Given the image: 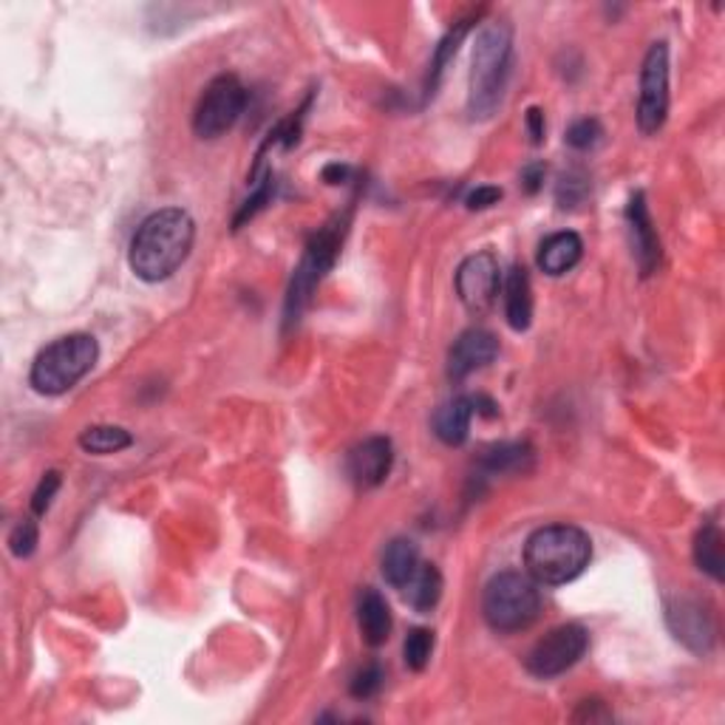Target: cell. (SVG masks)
Segmentation results:
<instances>
[{"mask_svg":"<svg viewBox=\"0 0 725 725\" xmlns=\"http://www.w3.org/2000/svg\"><path fill=\"white\" fill-rule=\"evenodd\" d=\"M193 242H196V224H193L188 210H157L134 233L128 264H131L137 278L148 284H159L188 262Z\"/></svg>","mask_w":725,"mask_h":725,"instance_id":"1","label":"cell"},{"mask_svg":"<svg viewBox=\"0 0 725 725\" xmlns=\"http://www.w3.org/2000/svg\"><path fill=\"white\" fill-rule=\"evenodd\" d=\"M593 562V542L575 524H547L524 542V567L536 584L562 587Z\"/></svg>","mask_w":725,"mask_h":725,"instance_id":"2","label":"cell"},{"mask_svg":"<svg viewBox=\"0 0 725 725\" xmlns=\"http://www.w3.org/2000/svg\"><path fill=\"white\" fill-rule=\"evenodd\" d=\"M513 60V29L504 20H490L477 34L468 83V114L471 119H490L502 105Z\"/></svg>","mask_w":725,"mask_h":725,"instance_id":"3","label":"cell"},{"mask_svg":"<svg viewBox=\"0 0 725 725\" xmlns=\"http://www.w3.org/2000/svg\"><path fill=\"white\" fill-rule=\"evenodd\" d=\"M99 358L97 340L85 332L66 334L49 343L32 363V386L34 392L57 397L74 388L85 374L92 372Z\"/></svg>","mask_w":725,"mask_h":725,"instance_id":"4","label":"cell"},{"mask_svg":"<svg viewBox=\"0 0 725 725\" xmlns=\"http://www.w3.org/2000/svg\"><path fill=\"white\" fill-rule=\"evenodd\" d=\"M542 612L539 584L524 573H499L482 593V615L493 632L513 635L533 627Z\"/></svg>","mask_w":725,"mask_h":725,"instance_id":"5","label":"cell"},{"mask_svg":"<svg viewBox=\"0 0 725 725\" xmlns=\"http://www.w3.org/2000/svg\"><path fill=\"white\" fill-rule=\"evenodd\" d=\"M247 88L236 74H222L204 88L193 111V131L199 139H218L242 119Z\"/></svg>","mask_w":725,"mask_h":725,"instance_id":"6","label":"cell"},{"mask_svg":"<svg viewBox=\"0 0 725 725\" xmlns=\"http://www.w3.org/2000/svg\"><path fill=\"white\" fill-rule=\"evenodd\" d=\"M589 649V632L582 623H562V627L550 629L542 641L533 643V649L524 658V669L533 678L550 680L573 669L578 660L587 654Z\"/></svg>","mask_w":725,"mask_h":725,"instance_id":"7","label":"cell"},{"mask_svg":"<svg viewBox=\"0 0 725 725\" xmlns=\"http://www.w3.org/2000/svg\"><path fill=\"white\" fill-rule=\"evenodd\" d=\"M338 253H340V230L334 227V224H329V227H323L321 233L309 242L301 267L295 269L287 295V323L298 321V314L303 312L307 301L312 298L314 287H318L323 275L334 267Z\"/></svg>","mask_w":725,"mask_h":725,"instance_id":"8","label":"cell"},{"mask_svg":"<svg viewBox=\"0 0 725 725\" xmlns=\"http://www.w3.org/2000/svg\"><path fill=\"white\" fill-rule=\"evenodd\" d=\"M669 114V46L652 43L641 68V99H638V128L647 137L658 134Z\"/></svg>","mask_w":725,"mask_h":725,"instance_id":"9","label":"cell"},{"mask_svg":"<svg viewBox=\"0 0 725 725\" xmlns=\"http://www.w3.org/2000/svg\"><path fill=\"white\" fill-rule=\"evenodd\" d=\"M502 267L493 253H473L468 255L457 269V295L465 309L484 314L493 309L502 289Z\"/></svg>","mask_w":725,"mask_h":725,"instance_id":"10","label":"cell"},{"mask_svg":"<svg viewBox=\"0 0 725 725\" xmlns=\"http://www.w3.org/2000/svg\"><path fill=\"white\" fill-rule=\"evenodd\" d=\"M667 623L683 647L708 654L717 643V623L712 609L697 598H674L667 604Z\"/></svg>","mask_w":725,"mask_h":725,"instance_id":"11","label":"cell"},{"mask_svg":"<svg viewBox=\"0 0 725 725\" xmlns=\"http://www.w3.org/2000/svg\"><path fill=\"white\" fill-rule=\"evenodd\" d=\"M394 465V448L388 437H369L349 451L346 471L358 488H377L386 482Z\"/></svg>","mask_w":725,"mask_h":725,"instance_id":"12","label":"cell"},{"mask_svg":"<svg viewBox=\"0 0 725 725\" xmlns=\"http://www.w3.org/2000/svg\"><path fill=\"white\" fill-rule=\"evenodd\" d=\"M499 354L497 334H490L488 329H468L454 340L451 352H448V377L465 380L473 372L493 363Z\"/></svg>","mask_w":725,"mask_h":725,"instance_id":"13","label":"cell"},{"mask_svg":"<svg viewBox=\"0 0 725 725\" xmlns=\"http://www.w3.org/2000/svg\"><path fill=\"white\" fill-rule=\"evenodd\" d=\"M627 227L629 238H632V253L635 262L641 267L643 278L654 273L660 267V238L658 230H654L652 216H649L647 196L643 193H635L627 204Z\"/></svg>","mask_w":725,"mask_h":725,"instance_id":"14","label":"cell"},{"mask_svg":"<svg viewBox=\"0 0 725 725\" xmlns=\"http://www.w3.org/2000/svg\"><path fill=\"white\" fill-rule=\"evenodd\" d=\"M358 623L363 641H366L372 649L383 647V643L392 638V627H394L392 609H388V601L374 587H366L360 593Z\"/></svg>","mask_w":725,"mask_h":725,"instance_id":"15","label":"cell"},{"mask_svg":"<svg viewBox=\"0 0 725 725\" xmlns=\"http://www.w3.org/2000/svg\"><path fill=\"white\" fill-rule=\"evenodd\" d=\"M582 255H584L582 236L573 233V230H562V233H553V236L544 238L542 247H539L536 262L542 273L558 278V275H567L575 264L582 262Z\"/></svg>","mask_w":725,"mask_h":725,"instance_id":"16","label":"cell"},{"mask_svg":"<svg viewBox=\"0 0 725 725\" xmlns=\"http://www.w3.org/2000/svg\"><path fill=\"white\" fill-rule=\"evenodd\" d=\"M504 289V318L513 332H524L533 321V287L524 267H513L502 281Z\"/></svg>","mask_w":725,"mask_h":725,"instance_id":"17","label":"cell"},{"mask_svg":"<svg viewBox=\"0 0 725 725\" xmlns=\"http://www.w3.org/2000/svg\"><path fill=\"white\" fill-rule=\"evenodd\" d=\"M473 397H454L434 414V434L445 445H462L471 434L473 419Z\"/></svg>","mask_w":725,"mask_h":725,"instance_id":"18","label":"cell"},{"mask_svg":"<svg viewBox=\"0 0 725 725\" xmlns=\"http://www.w3.org/2000/svg\"><path fill=\"white\" fill-rule=\"evenodd\" d=\"M419 550L412 539H394L388 547L383 550V578L392 584L394 589H403L412 582L414 573L419 569Z\"/></svg>","mask_w":725,"mask_h":725,"instance_id":"19","label":"cell"},{"mask_svg":"<svg viewBox=\"0 0 725 725\" xmlns=\"http://www.w3.org/2000/svg\"><path fill=\"white\" fill-rule=\"evenodd\" d=\"M443 573L434 564H419L412 582L403 587V595L417 612H431L443 598Z\"/></svg>","mask_w":725,"mask_h":725,"instance_id":"20","label":"cell"},{"mask_svg":"<svg viewBox=\"0 0 725 725\" xmlns=\"http://www.w3.org/2000/svg\"><path fill=\"white\" fill-rule=\"evenodd\" d=\"M694 562L706 575H712L714 582L725 578V547H723V533L717 524H703L694 536Z\"/></svg>","mask_w":725,"mask_h":725,"instance_id":"21","label":"cell"},{"mask_svg":"<svg viewBox=\"0 0 725 725\" xmlns=\"http://www.w3.org/2000/svg\"><path fill=\"white\" fill-rule=\"evenodd\" d=\"M134 437L119 425H92L79 434V448L97 457H108V454H119L125 448H131Z\"/></svg>","mask_w":725,"mask_h":725,"instance_id":"22","label":"cell"},{"mask_svg":"<svg viewBox=\"0 0 725 725\" xmlns=\"http://www.w3.org/2000/svg\"><path fill=\"white\" fill-rule=\"evenodd\" d=\"M530 459H533L530 445L502 443V445H497V448L484 451L482 468L490 473V477H497V473H516V471H524V468H527Z\"/></svg>","mask_w":725,"mask_h":725,"instance_id":"23","label":"cell"},{"mask_svg":"<svg viewBox=\"0 0 725 725\" xmlns=\"http://www.w3.org/2000/svg\"><path fill=\"white\" fill-rule=\"evenodd\" d=\"M431 652H434L431 629H412L403 643L405 667L412 669V672H423V669L428 667V660H431Z\"/></svg>","mask_w":725,"mask_h":725,"instance_id":"24","label":"cell"},{"mask_svg":"<svg viewBox=\"0 0 725 725\" xmlns=\"http://www.w3.org/2000/svg\"><path fill=\"white\" fill-rule=\"evenodd\" d=\"M40 542V530L34 519H23V522L14 524L12 536H9V550H12L14 558H29L38 550Z\"/></svg>","mask_w":725,"mask_h":725,"instance_id":"25","label":"cell"},{"mask_svg":"<svg viewBox=\"0 0 725 725\" xmlns=\"http://www.w3.org/2000/svg\"><path fill=\"white\" fill-rule=\"evenodd\" d=\"M601 122L593 117H584L578 119V122H573L567 128V145L569 148H575V151H589L593 145H598V139H601Z\"/></svg>","mask_w":725,"mask_h":725,"instance_id":"26","label":"cell"},{"mask_svg":"<svg viewBox=\"0 0 725 725\" xmlns=\"http://www.w3.org/2000/svg\"><path fill=\"white\" fill-rule=\"evenodd\" d=\"M383 680H386V674H383L380 663H369V667H363L358 674H354L349 692H352L354 700H369L380 692Z\"/></svg>","mask_w":725,"mask_h":725,"instance_id":"27","label":"cell"},{"mask_svg":"<svg viewBox=\"0 0 725 725\" xmlns=\"http://www.w3.org/2000/svg\"><path fill=\"white\" fill-rule=\"evenodd\" d=\"M587 190H589V182L584 173H567V177H562V182H558L556 199L562 207H575V204L584 202Z\"/></svg>","mask_w":725,"mask_h":725,"instance_id":"28","label":"cell"},{"mask_svg":"<svg viewBox=\"0 0 725 725\" xmlns=\"http://www.w3.org/2000/svg\"><path fill=\"white\" fill-rule=\"evenodd\" d=\"M60 484H63V477H60V471H49L43 473V479L38 482V490H34L32 497V510L34 516H43L49 508H52L54 497H57Z\"/></svg>","mask_w":725,"mask_h":725,"instance_id":"29","label":"cell"},{"mask_svg":"<svg viewBox=\"0 0 725 725\" xmlns=\"http://www.w3.org/2000/svg\"><path fill=\"white\" fill-rule=\"evenodd\" d=\"M269 199H273V173H267V177H264V182H258V188H255L253 196H249L247 202L242 204V210H238L236 222H233V224H236V230L242 227L244 222H249V218H253L255 213H258V210L267 207Z\"/></svg>","mask_w":725,"mask_h":725,"instance_id":"30","label":"cell"},{"mask_svg":"<svg viewBox=\"0 0 725 725\" xmlns=\"http://www.w3.org/2000/svg\"><path fill=\"white\" fill-rule=\"evenodd\" d=\"M573 719L575 723H609L612 712H609L604 700H584L582 706L575 708Z\"/></svg>","mask_w":725,"mask_h":725,"instance_id":"31","label":"cell"},{"mask_svg":"<svg viewBox=\"0 0 725 725\" xmlns=\"http://www.w3.org/2000/svg\"><path fill=\"white\" fill-rule=\"evenodd\" d=\"M502 202V190L493 188V184H482V188L471 190L468 193V199H465V204H468V210H488L493 207V204Z\"/></svg>","mask_w":725,"mask_h":725,"instance_id":"32","label":"cell"},{"mask_svg":"<svg viewBox=\"0 0 725 725\" xmlns=\"http://www.w3.org/2000/svg\"><path fill=\"white\" fill-rule=\"evenodd\" d=\"M544 173H547V168H544L542 162L527 164V168L522 170V188L527 190L530 196H533V193H539V190H542V184H544Z\"/></svg>","mask_w":725,"mask_h":725,"instance_id":"33","label":"cell"},{"mask_svg":"<svg viewBox=\"0 0 725 725\" xmlns=\"http://www.w3.org/2000/svg\"><path fill=\"white\" fill-rule=\"evenodd\" d=\"M527 134H530V142L533 145H542L544 142V111L539 108V105H533V108H527Z\"/></svg>","mask_w":725,"mask_h":725,"instance_id":"34","label":"cell"},{"mask_svg":"<svg viewBox=\"0 0 725 725\" xmlns=\"http://www.w3.org/2000/svg\"><path fill=\"white\" fill-rule=\"evenodd\" d=\"M349 173H352V170H349L346 164H340V162H332V164H327V168H323V179H327L329 184H343L349 179Z\"/></svg>","mask_w":725,"mask_h":725,"instance_id":"35","label":"cell"}]
</instances>
